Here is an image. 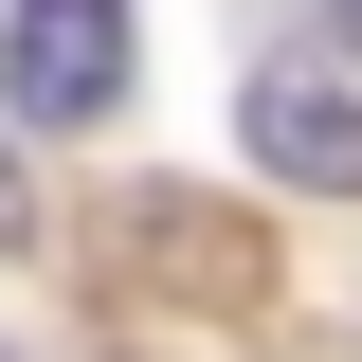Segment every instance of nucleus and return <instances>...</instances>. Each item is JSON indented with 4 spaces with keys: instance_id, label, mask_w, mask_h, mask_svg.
Listing matches in <instances>:
<instances>
[{
    "instance_id": "1",
    "label": "nucleus",
    "mask_w": 362,
    "mask_h": 362,
    "mask_svg": "<svg viewBox=\"0 0 362 362\" xmlns=\"http://www.w3.org/2000/svg\"><path fill=\"white\" fill-rule=\"evenodd\" d=\"M0 109L18 127H109L127 109V0H18L0 18Z\"/></svg>"
},
{
    "instance_id": "2",
    "label": "nucleus",
    "mask_w": 362,
    "mask_h": 362,
    "mask_svg": "<svg viewBox=\"0 0 362 362\" xmlns=\"http://www.w3.org/2000/svg\"><path fill=\"white\" fill-rule=\"evenodd\" d=\"M235 127H254L272 181H362V109H344L326 73H254V90H235Z\"/></svg>"
},
{
    "instance_id": "3",
    "label": "nucleus",
    "mask_w": 362,
    "mask_h": 362,
    "mask_svg": "<svg viewBox=\"0 0 362 362\" xmlns=\"http://www.w3.org/2000/svg\"><path fill=\"white\" fill-rule=\"evenodd\" d=\"M0 235H18V163H0Z\"/></svg>"
}]
</instances>
